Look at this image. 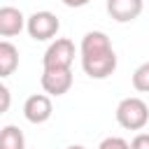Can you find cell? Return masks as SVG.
Listing matches in <instances>:
<instances>
[{"instance_id":"obj_1","label":"cell","mask_w":149,"mask_h":149,"mask_svg":"<svg viewBox=\"0 0 149 149\" xmlns=\"http://www.w3.org/2000/svg\"><path fill=\"white\" fill-rule=\"evenodd\" d=\"M81 68L91 79H107L116 70V54L102 30H91L81 37Z\"/></svg>"},{"instance_id":"obj_2","label":"cell","mask_w":149,"mask_h":149,"mask_svg":"<svg viewBox=\"0 0 149 149\" xmlns=\"http://www.w3.org/2000/svg\"><path fill=\"white\" fill-rule=\"evenodd\" d=\"M116 121L126 130H142L149 121V107L142 98H123L116 105Z\"/></svg>"},{"instance_id":"obj_3","label":"cell","mask_w":149,"mask_h":149,"mask_svg":"<svg viewBox=\"0 0 149 149\" xmlns=\"http://www.w3.org/2000/svg\"><path fill=\"white\" fill-rule=\"evenodd\" d=\"M26 30H28V35L35 40V42H47V40H54L56 35H58V30H61V21H58V16L56 14H51V12H35V14H30L28 16V21H26Z\"/></svg>"},{"instance_id":"obj_4","label":"cell","mask_w":149,"mask_h":149,"mask_svg":"<svg viewBox=\"0 0 149 149\" xmlns=\"http://www.w3.org/2000/svg\"><path fill=\"white\" fill-rule=\"evenodd\" d=\"M74 61V42L68 37H58L54 40L44 56H42V65L44 68H70Z\"/></svg>"},{"instance_id":"obj_5","label":"cell","mask_w":149,"mask_h":149,"mask_svg":"<svg viewBox=\"0 0 149 149\" xmlns=\"http://www.w3.org/2000/svg\"><path fill=\"white\" fill-rule=\"evenodd\" d=\"M40 84L49 95H63L72 86V70L70 68H44Z\"/></svg>"},{"instance_id":"obj_6","label":"cell","mask_w":149,"mask_h":149,"mask_svg":"<svg viewBox=\"0 0 149 149\" xmlns=\"http://www.w3.org/2000/svg\"><path fill=\"white\" fill-rule=\"evenodd\" d=\"M51 112H54L51 98L44 95V93H35V95H30L23 102V116L30 123H44V121H49L51 119Z\"/></svg>"},{"instance_id":"obj_7","label":"cell","mask_w":149,"mask_h":149,"mask_svg":"<svg viewBox=\"0 0 149 149\" xmlns=\"http://www.w3.org/2000/svg\"><path fill=\"white\" fill-rule=\"evenodd\" d=\"M142 0H107V14L116 23H130L142 14Z\"/></svg>"},{"instance_id":"obj_8","label":"cell","mask_w":149,"mask_h":149,"mask_svg":"<svg viewBox=\"0 0 149 149\" xmlns=\"http://www.w3.org/2000/svg\"><path fill=\"white\" fill-rule=\"evenodd\" d=\"M26 16H23V12L21 9H16V7H0V35L2 37H14V35H19L23 28H26Z\"/></svg>"},{"instance_id":"obj_9","label":"cell","mask_w":149,"mask_h":149,"mask_svg":"<svg viewBox=\"0 0 149 149\" xmlns=\"http://www.w3.org/2000/svg\"><path fill=\"white\" fill-rule=\"evenodd\" d=\"M16 68H19V49L12 42L2 40L0 42V77H9Z\"/></svg>"},{"instance_id":"obj_10","label":"cell","mask_w":149,"mask_h":149,"mask_svg":"<svg viewBox=\"0 0 149 149\" xmlns=\"http://www.w3.org/2000/svg\"><path fill=\"white\" fill-rule=\"evenodd\" d=\"M0 149H26V137H23L21 128L5 126L0 130Z\"/></svg>"},{"instance_id":"obj_11","label":"cell","mask_w":149,"mask_h":149,"mask_svg":"<svg viewBox=\"0 0 149 149\" xmlns=\"http://www.w3.org/2000/svg\"><path fill=\"white\" fill-rule=\"evenodd\" d=\"M133 88L140 93H149V61L137 65L133 72Z\"/></svg>"},{"instance_id":"obj_12","label":"cell","mask_w":149,"mask_h":149,"mask_svg":"<svg viewBox=\"0 0 149 149\" xmlns=\"http://www.w3.org/2000/svg\"><path fill=\"white\" fill-rule=\"evenodd\" d=\"M98 149H130V144H128L123 137L109 135V137H105V140L98 144Z\"/></svg>"},{"instance_id":"obj_13","label":"cell","mask_w":149,"mask_h":149,"mask_svg":"<svg viewBox=\"0 0 149 149\" xmlns=\"http://www.w3.org/2000/svg\"><path fill=\"white\" fill-rule=\"evenodd\" d=\"M130 149H149V133H137L130 142Z\"/></svg>"},{"instance_id":"obj_14","label":"cell","mask_w":149,"mask_h":149,"mask_svg":"<svg viewBox=\"0 0 149 149\" xmlns=\"http://www.w3.org/2000/svg\"><path fill=\"white\" fill-rule=\"evenodd\" d=\"M0 95H2V107H0V112H7V107H9V88H7V86H0Z\"/></svg>"},{"instance_id":"obj_15","label":"cell","mask_w":149,"mask_h":149,"mask_svg":"<svg viewBox=\"0 0 149 149\" xmlns=\"http://www.w3.org/2000/svg\"><path fill=\"white\" fill-rule=\"evenodd\" d=\"M61 2H63L65 7H74V9H77V7H86L91 0H61Z\"/></svg>"},{"instance_id":"obj_16","label":"cell","mask_w":149,"mask_h":149,"mask_svg":"<svg viewBox=\"0 0 149 149\" xmlns=\"http://www.w3.org/2000/svg\"><path fill=\"white\" fill-rule=\"evenodd\" d=\"M65 149H86V147H81V144H70V147H65Z\"/></svg>"}]
</instances>
